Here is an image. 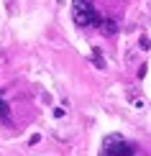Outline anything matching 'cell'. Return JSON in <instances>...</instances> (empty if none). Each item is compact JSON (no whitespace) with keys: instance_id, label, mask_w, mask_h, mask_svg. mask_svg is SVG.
<instances>
[{"instance_id":"obj_5","label":"cell","mask_w":151,"mask_h":156,"mask_svg":"<svg viewBox=\"0 0 151 156\" xmlns=\"http://www.w3.org/2000/svg\"><path fill=\"white\" fill-rule=\"evenodd\" d=\"M92 54H95V56H92V64H95V67H100V69H102V67H105V59L100 56V51H92Z\"/></svg>"},{"instance_id":"obj_1","label":"cell","mask_w":151,"mask_h":156,"mask_svg":"<svg viewBox=\"0 0 151 156\" xmlns=\"http://www.w3.org/2000/svg\"><path fill=\"white\" fill-rule=\"evenodd\" d=\"M72 18L80 28H87V26H97L102 16L92 8L90 0H72Z\"/></svg>"},{"instance_id":"obj_4","label":"cell","mask_w":151,"mask_h":156,"mask_svg":"<svg viewBox=\"0 0 151 156\" xmlns=\"http://www.w3.org/2000/svg\"><path fill=\"white\" fill-rule=\"evenodd\" d=\"M97 26H100V28L105 31V36H113L115 31H118V26H115V21H110V18H100V23H97Z\"/></svg>"},{"instance_id":"obj_2","label":"cell","mask_w":151,"mask_h":156,"mask_svg":"<svg viewBox=\"0 0 151 156\" xmlns=\"http://www.w3.org/2000/svg\"><path fill=\"white\" fill-rule=\"evenodd\" d=\"M133 154H136V146L128 144L120 136H108V138L102 141L100 156H133Z\"/></svg>"},{"instance_id":"obj_3","label":"cell","mask_w":151,"mask_h":156,"mask_svg":"<svg viewBox=\"0 0 151 156\" xmlns=\"http://www.w3.org/2000/svg\"><path fill=\"white\" fill-rule=\"evenodd\" d=\"M0 123H5V126H10V105H8V102H5L3 100V97H0Z\"/></svg>"}]
</instances>
